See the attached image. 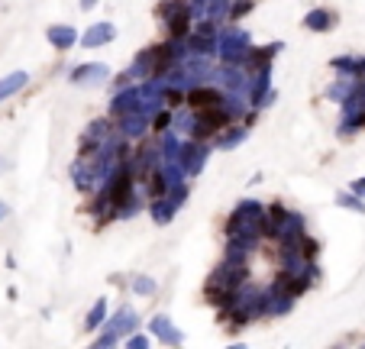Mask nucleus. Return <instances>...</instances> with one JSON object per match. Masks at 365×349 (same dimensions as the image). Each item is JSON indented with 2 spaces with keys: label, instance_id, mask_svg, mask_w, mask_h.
<instances>
[{
  "label": "nucleus",
  "instance_id": "obj_1",
  "mask_svg": "<svg viewBox=\"0 0 365 349\" xmlns=\"http://www.w3.org/2000/svg\"><path fill=\"white\" fill-rule=\"evenodd\" d=\"M23 85H26V75H23V71H17V75L3 78V81H0V101H3L7 94H13V91H19Z\"/></svg>",
  "mask_w": 365,
  "mask_h": 349
},
{
  "label": "nucleus",
  "instance_id": "obj_2",
  "mask_svg": "<svg viewBox=\"0 0 365 349\" xmlns=\"http://www.w3.org/2000/svg\"><path fill=\"white\" fill-rule=\"evenodd\" d=\"M191 101H194V107H214L217 104V94H214V91H194V94H191Z\"/></svg>",
  "mask_w": 365,
  "mask_h": 349
},
{
  "label": "nucleus",
  "instance_id": "obj_3",
  "mask_svg": "<svg viewBox=\"0 0 365 349\" xmlns=\"http://www.w3.org/2000/svg\"><path fill=\"white\" fill-rule=\"evenodd\" d=\"M113 36V29L110 26H103V29H94L91 36H87V46H94V42H101V39H110Z\"/></svg>",
  "mask_w": 365,
  "mask_h": 349
}]
</instances>
